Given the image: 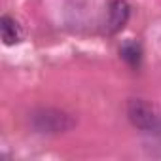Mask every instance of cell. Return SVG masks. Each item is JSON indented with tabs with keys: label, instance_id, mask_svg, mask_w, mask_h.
Listing matches in <instances>:
<instances>
[{
	"label": "cell",
	"instance_id": "4",
	"mask_svg": "<svg viewBox=\"0 0 161 161\" xmlns=\"http://www.w3.org/2000/svg\"><path fill=\"white\" fill-rule=\"evenodd\" d=\"M0 32H2V40L6 46H15L25 36L23 27L12 15H2V19H0Z\"/></svg>",
	"mask_w": 161,
	"mask_h": 161
},
{
	"label": "cell",
	"instance_id": "3",
	"mask_svg": "<svg viewBox=\"0 0 161 161\" xmlns=\"http://www.w3.org/2000/svg\"><path fill=\"white\" fill-rule=\"evenodd\" d=\"M131 17V6L125 0H112L108 6V32H119Z\"/></svg>",
	"mask_w": 161,
	"mask_h": 161
},
{
	"label": "cell",
	"instance_id": "2",
	"mask_svg": "<svg viewBox=\"0 0 161 161\" xmlns=\"http://www.w3.org/2000/svg\"><path fill=\"white\" fill-rule=\"evenodd\" d=\"M31 123L34 131L42 135H59V133L70 131L76 125V119L66 112H61L55 108H42L31 116Z\"/></svg>",
	"mask_w": 161,
	"mask_h": 161
},
{
	"label": "cell",
	"instance_id": "5",
	"mask_svg": "<svg viewBox=\"0 0 161 161\" xmlns=\"http://www.w3.org/2000/svg\"><path fill=\"white\" fill-rule=\"evenodd\" d=\"M119 55H121V59H123L129 66L138 68L140 63H142V46H140L136 40L127 38V40H123L121 46H119Z\"/></svg>",
	"mask_w": 161,
	"mask_h": 161
},
{
	"label": "cell",
	"instance_id": "1",
	"mask_svg": "<svg viewBox=\"0 0 161 161\" xmlns=\"http://www.w3.org/2000/svg\"><path fill=\"white\" fill-rule=\"evenodd\" d=\"M127 118L136 129L144 133L161 131V112L146 99H131L127 103Z\"/></svg>",
	"mask_w": 161,
	"mask_h": 161
}]
</instances>
